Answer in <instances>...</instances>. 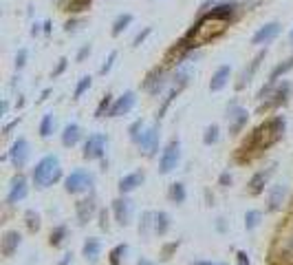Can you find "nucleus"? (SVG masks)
Wrapping results in <instances>:
<instances>
[{"mask_svg":"<svg viewBox=\"0 0 293 265\" xmlns=\"http://www.w3.org/2000/svg\"><path fill=\"white\" fill-rule=\"evenodd\" d=\"M285 131H287V117L285 115H274L269 117L267 122L258 124L254 131L249 132V137L245 139V144L240 146V152H247V157L251 152H262L267 148H271L274 144L285 137Z\"/></svg>","mask_w":293,"mask_h":265,"instance_id":"obj_1","label":"nucleus"},{"mask_svg":"<svg viewBox=\"0 0 293 265\" xmlns=\"http://www.w3.org/2000/svg\"><path fill=\"white\" fill-rule=\"evenodd\" d=\"M62 179H64V170H62L58 155H44L31 168V183L35 190H46Z\"/></svg>","mask_w":293,"mask_h":265,"instance_id":"obj_2","label":"nucleus"},{"mask_svg":"<svg viewBox=\"0 0 293 265\" xmlns=\"http://www.w3.org/2000/svg\"><path fill=\"white\" fill-rule=\"evenodd\" d=\"M293 95V82L289 80H282L274 86H262L258 91V113H271V111H278L289 102V98Z\"/></svg>","mask_w":293,"mask_h":265,"instance_id":"obj_3","label":"nucleus"},{"mask_svg":"<svg viewBox=\"0 0 293 265\" xmlns=\"http://www.w3.org/2000/svg\"><path fill=\"white\" fill-rule=\"evenodd\" d=\"M93 188H95V175L86 168H75L71 175L64 177L66 195H86V192H93Z\"/></svg>","mask_w":293,"mask_h":265,"instance_id":"obj_4","label":"nucleus"},{"mask_svg":"<svg viewBox=\"0 0 293 265\" xmlns=\"http://www.w3.org/2000/svg\"><path fill=\"white\" fill-rule=\"evenodd\" d=\"M106 148H108V135L106 132H91L84 141V148H82V157L84 161H101V170H106Z\"/></svg>","mask_w":293,"mask_h":265,"instance_id":"obj_5","label":"nucleus"},{"mask_svg":"<svg viewBox=\"0 0 293 265\" xmlns=\"http://www.w3.org/2000/svg\"><path fill=\"white\" fill-rule=\"evenodd\" d=\"M181 164V139L172 137L166 146H163L161 155H159V175H170L177 170V166Z\"/></svg>","mask_w":293,"mask_h":265,"instance_id":"obj_6","label":"nucleus"},{"mask_svg":"<svg viewBox=\"0 0 293 265\" xmlns=\"http://www.w3.org/2000/svg\"><path fill=\"white\" fill-rule=\"evenodd\" d=\"M225 120H227V131L229 135H240L245 131L247 122H249V111L240 104L238 100H231L225 109Z\"/></svg>","mask_w":293,"mask_h":265,"instance_id":"obj_7","label":"nucleus"},{"mask_svg":"<svg viewBox=\"0 0 293 265\" xmlns=\"http://www.w3.org/2000/svg\"><path fill=\"white\" fill-rule=\"evenodd\" d=\"M170 82H172V78L168 75V71L163 69V66H154L152 71L146 73V78H143V82H141V89L146 91L148 95H152V98H159V95L168 89Z\"/></svg>","mask_w":293,"mask_h":265,"instance_id":"obj_8","label":"nucleus"},{"mask_svg":"<svg viewBox=\"0 0 293 265\" xmlns=\"http://www.w3.org/2000/svg\"><path fill=\"white\" fill-rule=\"evenodd\" d=\"M110 212H112V219L117 221V226L128 228L132 223V217H135V201L128 195L115 197L110 203Z\"/></svg>","mask_w":293,"mask_h":265,"instance_id":"obj_9","label":"nucleus"},{"mask_svg":"<svg viewBox=\"0 0 293 265\" xmlns=\"http://www.w3.org/2000/svg\"><path fill=\"white\" fill-rule=\"evenodd\" d=\"M161 122H154V124L146 126V131H143L141 139H139L137 148H139V155L148 157V159H152L154 155L159 152V139H161Z\"/></svg>","mask_w":293,"mask_h":265,"instance_id":"obj_10","label":"nucleus"},{"mask_svg":"<svg viewBox=\"0 0 293 265\" xmlns=\"http://www.w3.org/2000/svg\"><path fill=\"white\" fill-rule=\"evenodd\" d=\"M7 157L11 161V166L15 168V172H22L29 166V159H31V144L27 137H18L11 144V148L7 150Z\"/></svg>","mask_w":293,"mask_h":265,"instance_id":"obj_11","label":"nucleus"},{"mask_svg":"<svg viewBox=\"0 0 293 265\" xmlns=\"http://www.w3.org/2000/svg\"><path fill=\"white\" fill-rule=\"evenodd\" d=\"M29 197V179L27 175H22V172H15L11 177V181H9V190H7V197H4V203H7L9 208L18 206L20 201H24V199Z\"/></svg>","mask_w":293,"mask_h":265,"instance_id":"obj_12","label":"nucleus"},{"mask_svg":"<svg viewBox=\"0 0 293 265\" xmlns=\"http://www.w3.org/2000/svg\"><path fill=\"white\" fill-rule=\"evenodd\" d=\"M276 168L278 164H269L267 168H260V170H256L254 175H251V179L247 181V195L249 197H258L265 192V188H269V179L276 175Z\"/></svg>","mask_w":293,"mask_h":265,"instance_id":"obj_13","label":"nucleus"},{"mask_svg":"<svg viewBox=\"0 0 293 265\" xmlns=\"http://www.w3.org/2000/svg\"><path fill=\"white\" fill-rule=\"evenodd\" d=\"M99 215V206H97V197L95 192H89V197L80 199L75 203V219L77 226H89V223Z\"/></svg>","mask_w":293,"mask_h":265,"instance_id":"obj_14","label":"nucleus"},{"mask_svg":"<svg viewBox=\"0 0 293 265\" xmlns=\"http://www.w3.org/2000/svg\"><path fill=\"white\" fill-rule=\"evenodd\" d=\"M265 58H267V49H260L258 53H256L254 58L247 62V66H245L243 71H240L238 80L234 82V89H236V91H245L247 86L251 84V80L256 78V73H258V69L262 66V62H265Z\"/></svg>","mask_w":293,"mask_h":265,"instance_id":"obj_15","label":"nucleus"},{"mask_svg":"<svg viewBox=\"0 0 293 265\" xmlns=\"http://www.w3.org/2000/svg\"><path fill=\"white\" fill-rule=\"evenodd\" d=\"M280 33H282V24L278 22V20H271V22H265L262 27L256 29L254 35H251V44L267 49L271 42H276Z\"/></svg>","mask_w":293,"mask_h":265,"instance_id":"obj_16","label":"nucleus"},{"mask_svg":"<svg viewBox=\"0 0 293 265\" xmlns=\"http://www.w3.org/2000/svg\"><path fill=\"white\" fill-rule=\"evenodd\" d=\"M287 195H289V186H287V183H271V186L267 188V206H265V210L269 212V215L280 212L282 206H285V201H287Z\"/></svg>","mask_w":293,"mask_h":265,"instance_id":"obj_17","label":"nucleus"},{"mask_svg":"<svg viewBox=\"0 0 293 265\" xmlns=\"http://www.w3.org/2000/svg\"><path fill=\"white\" fill-rule=\"evenodd\" d=\"M143 181H146V170L137 168V170L126 172L123 177H119V181H117V190H119V195H132L139 186H143Z\"/></svg>","mask_w":293,"mask_h":265,"instance_id":"obj_18","label":"nucleus"},{"mask_svg":"<svg viewBox=\"0 0 293 265\" xmlns=\"http://www.w3.org/2000/svg\"><path fill=\"white\" fill-rule=\"evenodd\" d=\"M135 106H137V93L135 91H123L119 98H115V102H112L108 117H123L130 113Z\"/></svg>","mask_w":293,"mask_h":265,"instance_id":"obj_19","label":"nucleus"},{"mask_svg":"<svg viewBox=\"0 0 293 265\" xmlns=\"http://www.w3.org/2000/svg\"><path fill=\"white\" fill-rule=\"evenodd\" d=\"M22 246V234L18 230H4L2 239H0V252H2L4 259H11L15 252Z\"/></svg>","mask_w":293,"mask_h":265,"instance_id":"obj_20","label":"nucleus"},{"mask_svg":"<svg viewBox=\"0 0 293 265\" xmlns=\"http://www.w3.org/2000/svg\"><path fill=\"white\" fill-rule=\"evenodd\" d=\"M82 139H84V131H82V126L77 124V122L64 124V129H62V132H60V141H62L64 148H75Z\"/></svg>","mask_w":293,"mask_h":265,"instance_id":"obj_21","label":"nucleus"},{"mask_svg":"<svg viewBox=\"0 0 293 265\" xmlns=\"http://www.w3.org/2000/svg\"><path fill=\"white\" fill-rule=\"evenodd\" d=\"M101 248H104L101 246V239H97V237L84 239V243H82V257L86 259V263L95 265L101 257Z\"/></svg>","mask_w":293,"mask_h":265,"instance_id":"obj_22","label":"nucleus"},{"mask_svg":"<svg viewBox=\"0 0 293 265\" xmlns=\"http://www.w3.org/2000/svg\"><path fill=\"white\" fill-rule=\"evenodd\" d=\"M229 80H231V66L229 64H220L218 69L212 73V80H209V91H212V93H220V91L229 84Z\"/></svg>","mask_w":293,"mask_h":265,"instance_id":"obj_23","label":"nucleus"},{"mask_svg":"<svg viewBox=\"0 0 293 265\" xmlns=\"http://www.w3.org/2000/svg\"><path fill=\"white\" fill-rule=\"evenodd\" d=\"M289 71H293V55L291 58H287V60H282V62H278L274 69H271V73H269V78H267V86H274V84H278L282 78H285Z\"/></svg>","mask_w":293,"mask_h":265,"instance_id":"obj_24","label":"nucleus"},{"mask_svg":"<svg viewBox=\"0 0 293 265\" xmlns=\"http://www.w3.org/2000/svg\"><path fill=\"white\" fill-rule=\"evenodd\" d=\"M168 201L174 203V206H183L188 201V188H185L183 181H172L168 186Z\"/></svg>","mask_w":293,"mask_h":265,"instance_id":"obj_25","label":"nucleus"},{"mask_svg":"<svg viewBox=\"0 0 293 265\" xmlns=\"http://www.w3.org/2000/svg\"><path fill=\"white\" fill-rule=\"evenodd\" d=\"M137 232H139V237H141L143 241H148V239L154 234V212L152 210L141 212V217H139Z\"/></svg>","mask_w":293,"mask_h":265,"instance_id":"obj_26","label":"nucleus"},{"mask_svg":"<svg viewBox=\"0 0 293 265\" xmlns=\"http://www.w3.org/2000/svg\"><path fill=\"white\" fill-rule=\"evenodd\" d=\"M170 230H172V217H170L166 210H157L154 212V234L161 239V237H166Z\"/></svg>","mask_w":293,"mask_h":265,"instance_id":"obj_27","label":"nucleus"},{"mask_svg":"<svg viewBox=\"0 0 293 265\" xmlns=\"http://www.w3.org/2000/svg\"><path fill=\"white\" fill-rule=\"evenodd\" d=\"M132 20H135V16H132L130 11H121L119 16L112 20V24H110V35H112V38H119V35L132 24Z\"/></svg>","mask_w":293,"mask_h":265,"instance_id":"obj_28","label":"nucleus"},{"mask_svg":"<svg viewBox=\"0 0 293 265\" xmlns=\"http://www.w3.org/2000/svg\"><path fill=\"white\" fill-rule=\"evenodd\" d=\"M55 126H58V122H55V115L51 113H44L42 115V120H40V124H38V135H40V139H51L53 137V132H55Z\"/></svg>","mask_w":293,"mask_h":265,"instance_id":"obj_29","label":"nucleus"},{"mask_svg":"<svg viewBox=\"0 0 293 265\" xmlns=\"http://www.w3.org/2000/svg\"><path fill=\"white\" fill-rule=\"evenodd\" d=\"M66 239H69V226L66 223H58L49 234V246L53 250H60L66 243Z\"/></svg>","mask_w":293,"mask_h":265,"instance_id":"obj_30","label":"nucleus"},{"mask_svg":"<svg viewBox=\"0 0 293 265\" xmlns=\"http://www.w3.org/2000/svg\"><path fill=\"white\" fill-rule=\"evenodd\" d=\"M24 228L31 232V234H38L40 228H42V217H40L38 210H33V208H27L24 210Z\"/></svg>","mask_w":293,"mask_h":265,"instance_id":"obj_31","label":"nucleus"},{"mask_svg":"<svg viewBox=\"0 0 293 265\" xmlns=\"http://www.w3.org/2000/svg\"><path fill=\"white\" fill-rule=\"evenodd\" d=\"M128 250H130V246L128 243H117V246L110 248V252H108V263L110 265H121L123 259H126Z\"/></svg>","mask_w":293,"mask_h":265,"instance_id":"obj_32","label":"nucleus"},{"mask_svg":"<svg viewBox=\"0 0 293 265\" xmlns=\"http://www.w3.org/2000/svg\"><path fill=\"white\" fill-rule=\"evenodd\" d=\"M220 141V126L218 124H209L203 131V144L205 146H216Z\"/></svg>","mask_w":293,"mask_h":265,"instance_id":"obj_33","label":"nucleus"},{"mask_svg":"<svg viewBox=\"0 0 293 265\" xmlns=\"http://www.w3.org/2000/svg\"><path fill=\"white\" fill-rule=\"evenodd\" d=\"M112 102H115V95H112V93L101 95L99 104H97V109H95V120H101V117H108V113H110Z\"/></svg>","mask_w":293,"mask_h":265,"instance_id":"obj_34","label":"nucleus"},{"mask_svg":"<svg viewBox=\"0 0 293 265\" xmlns=\"http://www.w3.org/2000/svg\"><path fill=\"white\" fill-rule=\"evenodd\" d=\"M91 86H93V78H91V75H82V78L77 80L75 89H73V102L84 98V93H89Z\"/></svg>","mask_w":293,"mask_h":265,"instance_id":"obj_35","label":"nucleus"},{"mask_svg":"<svg viewBox=\"0 0 293 265\" xmlns=\"http://www.w3.org/2000/svg\"><path fill=\"white\" fill-rule=\"evenodd\" d=\"M143 131H146V122H143V120H135L130 126H128V139L137 146L139 139H141V135H143Z\"/></svg>","mask_w":293,"mask_h":265,"instance_id":"obj_36","label":"nucleus"},{"mask_svg":"<svg viewBox=\"0 0 293 265\" xmlns=\"http://www.w3.org/2000/svg\"><path fill=\"white\" fill-rule=\"evenodd\" d=\"M262 223V212L260 210H247L245 212V230L247 232H254Z\"/></svg>","mask_w":293,"mask_h":265,"instance_id":"obj_37","label":"nucleus"},{"mask_svg":"<svg viewBox=\"0 0 293 265\" xmlns=\"http://www.w3.org/2000/svg\"><path fill=\"white\" fill-rule=\"evenodd\" d=\"M117 58H119V53H117V49H112L110 53L104 58V62H101V66H99V75H108L112 71V66H115V62H117Z\"/></svg>","mask_w":293,"mask_h":265,"instance_id":"obj_38","label":"nucleus"},{"mask_svg":"<svg viewBox=\"0 0 293 265\" xmlns=\"http://www.w3.org/2000/svg\"><path fill=\"white\" fill-rule=\"evenodd\" d=\"M91 2H93V0H69V4L64 7V11H71L75 16V13L86 11V9L91 7Z\"/></svg>","mask_w":293,"mask_h":265,"instance_id":"obj_39","label":"nucleus"},{"mask_svg":"<svg viewBox=\"0 0 293 265\" xmlns=\"http://www.w3.org/2000/svg\"><path fill=\"white\" fill-rule=\"evenodd\" d=\"M27 62H29V49H18V53H15V58H13V69L18 71H22L24 66H27Z\"/></svg>","mask_w":293,"mask_h":265,"instance_id":"obj_40","label":"nucleus"},{"mask_svg":"<svg viewBox=\"0 0 293 265\" xmlns=\"http://www.w3.org/2000/svg\"><path fill=\"white\" fill-rule=\"evenodd\" d=\"M110 215H112V212H108L106 208H99V215H97V226H99L101 232L110 230Z\"/></svg>","mask_w":293,"mask_h":265,"instance_id":"obj_41","label":"nucleus"},{"mask_svg":"<svg viewBox=\"0 0 293 265\" xmlns=\"http://www.w3.org/2000/svg\"><path fill=\"white\" fill-rule=\"evenodd\" d=\"M150 35H152V24H148V27H143L141 31L135 35V40H132V49H139L148 38H150Z\"/></svg>","mask_w":293,"mask_h":265,"instance_id":"obj_42","label":"nucleus"},{"mask_svg":"<svg viewBox=\"0 0 293 265\" xmlns=\"http://www.w3.org/2000/svg\"><path fill=\"white\" fill-rule=\"evenodd\" d=\"M91 53H93V44H91V42L82 44V47L77 49V53H75V62H77V64H84L86 60L91 58Z\"/></svg>","mask_w":293,"mask_h":265,"instance_id":"obj_43","label":"nucleus"},{"mask_svg":"<svg viewBox=\"0 0 293 265\" xmlns=\"http://www.w3.org/2000/svg\"><path fill=\"white\" fill-rule=\"evenodd\" d=\"M179 246H181V241H170V243H166V246L161 248V261H170V259H172V254L179 250Z\"/></svg>","mask_w":293,"mask_h":265,"instance_id":"obj_44","label":"nucleus"},{"mask_svg":"<svg viewBox=\"0 0 293 265\" xmlns=\"http://www.w3.org/2000/svg\"><path fill=\"white\" fill-rule=\"evenodd\" d=\"M66 69H69V58H66V55H62V58L58 60V64H55V69L51 71V80H58L60 75H64Z\"/></svg>","mask_w":293,"mask_h":265,"instance_id":"obj_45","label":"nucleus"},{"mask_svg":"<svg viewBox=\"0 0 293 265\" xmlns=\"http://www.w3.org/2000/svg\"><path fill=\"white\" fill-rule=\"evenodd\" d=\"M80 24H84V18L73 16L71 20H66L64 22V33H77L80 31Z\"/></svg>","mask_w":293,"mask_h":265,"instance_id":"obj_46","label":"nucleus"},{"mask_svg":"<svg viewBox=\"0 0 293 265\" xmlns=\"http://www.w3.org/2000/svg\"><path fill=\"white\" fill-rule=\"evenodd\" d=\"M231 183H234V177H231L229 170H223L218 175V186L223 188V190H227V188H231Z\"/></svg>","mask_w":293,"mask_h":265,"instance_id":"obj_47","label":"nucleus"},{"mask_svg":"<svg viewBox=\"0 0 293 265\" xmlns=\"http://www.w3.org/2000/svg\"><path fill=\"white\" fill-rule=\"evenodd\" d=\"M236 265H251V259L245 250H236Z\"/></svg>","mask_w":293,"mask_h":265,"instance_id":"obj_48","label":"nucleus"},{"mask_svg":"<svg viewBox=\"0 0 293 265\" xmlns=\"http://www.w3.org/2000/svg\"><path fill=\"white\" fill-rule=\"evenodd\" d=\"M214 226H216V232H218V234H227V219H225V217L216 219Z\"/></svg>","mask_w":293,"mask_h":265,"instance_id":"obj_49","label":"nucleus"},{"mask_svg":"<svg viewBox=\"0 0 293 265\" xmlns=\"http://www.w3.org/2000/svg\"><path fill=\"white\" fill-rule=\"evenodd\" d=\"M20 122H22V117L18 115L13 122H9V124H4V129H2V135H4V137H9V135H11V131H13L18 124H20Z\"/></svg>","mask_w":293,"mask_h":265,"instance_id":"obj_50","label":"nucleus"},{"mask_svg":"<svg viewBox=\"0 0 293 265\" xmlns=\"http://www.w3.org/2000/svg\"><path fill=\"white\" fill-rule=\"evenodd\" d=\"M29 33L33 35V38H38L40 33H44V24L42 22H33L31 24V29H29Z\"/></svg>","mask_w":293,"mask_h":265,"instance_id":"obj_51","label":"nucleus"},{"mask_svg":"<svg viewBox=\"0 0 293 265\" xmlns=\"http://www.w3.org/2000/svg\"><path fill=\"white\" fill-rule=\"evenodd\" d=\"M73 252H64V254H62V259H60V261H58V265H73Z\"/></svg>","mask_w":293,"mask_h":265,"instance_id":"obj_52","label":"nucleus"},{"mask_svg":"<svg viewBox=\"0 0 293 265\" xmlns=\"http://www.w3.org/2000/svg\"><path fill=\"white\" fill-rule=\"evenodd\" d=\"M51 93H53V89H44L42 93H40V98H38V104H42V102L49 100V95H51Z\"/></svg>","mask_w":293,"mask_h":265,"instance_id":"obj_53","label":"nucleus"},{"mask_svg":"<svg viewBox=\"0 0 293 265\" xmlns=\"http://www.w3.org/2000/svg\"><path fill=\"white\" fill-rule=\"evenodd\" d=\"M44 35H51V31H53V22H51V20H44Z\"/></svg>","mask_w":293,"mask_h":265,"instance_id":"obj_54","label":"nucleus"},{"mask_svg":"<svg viewBox=\"0 0 293 265\" xmlns=\"http://www.w3.org/2000/svg\"><path fill=\"white\" fill-rule=\"evenodd\" d=\"M135 265H157V263H152V261H150V259H146V257H139Z\"/></svg>","mask_w":293,"mask_h":265,"instance_id":"obj_55","label":"nucleus"},{"mask_svg":"<svg viewBox=\"0 0 293 265\" xmlns=\"http://www.w3.org/2000/svg\"><path fill=\"white\" fill-rule=\"evenodd\" d=\"M9 113V100H2V106H0V115H7Z\"/></svg>","mask_w":293,"mask_h":265,"instance_id":"obj_56","label":"nucleus"},{"mask_svg":"<svg viewBox=\"0 0 293 265\" xmlns=\"http://www.w3.org/2000/svg\"><path fill=\"white\" fill-rule=\"evenodd\" d=\"M190 265H216V263H212V261H205V259H196V261H192Z\"/></svg>","mask_w":293,"mask_h":265,"instance_id":"obj_57","label":"nucleus"},{"mask_svg":"<svg viewBox=\"0 0 293 265\" xmlns=\"http://www.w3.org/2000/svg\"><path fill=\"white\" fill-rule=\"evenodd\" d=\"M22 106H24V98H22V95H20V100L15 102V109H22Z\"/></svg>","mask_w":293,"mask_h":265,"instance_id":"obj_58","label":"nucleus"},{"mask_svg":"<svg viewBox=\"0 0 293 265\" xmlns=\"http://www.w3.org/2000/svg\"><path fill=\"white\" fill-rule=\"evenodd\" d=\"M289 44H291V49H293V29L289 31Z\"/></svg>","mask_w":293,"mask_h":265,"instance_id":"obj_59","label":"nucleus"},{"mask_svg":"<svg viewBox=\"0 0 293 265\" xmlns=\"http://www.w3.org/2000/svg\"><path fill=\"white\" fill-rule=\"evenodd\" d=\"M289 250H293V237L289 239Z\"/></svg>","mask_w":293,"mask_h":265,"instance_id":"obj_60","label":"nucleus"},{"mask_svg":"<svg viewBox=\"0 0 293 265\" xmlns=\"http://www.w3.org/2000/svg\"><path fill=\"white\" fill-rule=\"evenodd\" d=\"M216 265H227V263H216Z\"/></svg>","mask_w":293,"mask_h":265,"instance_id":"obj_61","label":"nucleus"}]
</instances>
